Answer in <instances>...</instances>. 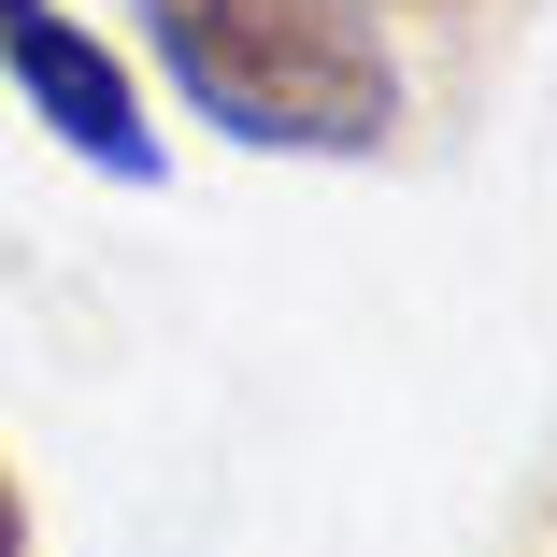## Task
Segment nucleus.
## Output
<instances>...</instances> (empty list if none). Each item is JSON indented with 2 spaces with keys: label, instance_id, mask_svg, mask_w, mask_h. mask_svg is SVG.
Wrapping results in <instances>:
<instances>
[{
  "label": "nucleus",
  "instance_id": "obj_1",
  "mask_svg": "<svg viewBox=\"0 0 557 557\" xmlns=\"http://www.w3.org/2000/svg\"><path fill=\"white\" fill-rule=\"evenodd\" d=\"M172 100L244 158H386L400 44L372 0H129Z\"/></svg>",
  "mask_w": 557,
  "mask_h": 557
},
{
  "label": "nucleus",
  "instance_id": "obj_2",
  "mask_svg": "<svg viewBox=\"0 0 557 557\" xmlns=\"http://www.w3.org/2000/svg\"><path fill=\"white\" fill-rule=\"evenodd\" d=\"M0 86L44 115V144H72L100 186H158V115H144V72L100 44L58 0H0Z\"/></svg>",
  "mask_w": 557,
  "mask_h": 557
},
{
  "label": "nucleus",
  "instance_id": "obj_3",
  "mask_svg": "<svg viewBox=\"0 0 557 557\" xmlns=\"http://www.w3.org/2000/svg\"><path fill=\"white\" fill-rule=\"evenodd\" d=\"M0 557H29V486H15V458H0Z\"/></svg>",
  "mask_w": 557,
  "mask_h": 557
}]
</instances>
